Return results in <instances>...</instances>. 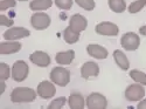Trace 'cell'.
<instances>
[{"label": "cell", "mask_w": 146, "mask_h": 109, "mask_svg": "<svg viewBox=\"0 0 146 109\" xmlns=\"http://www.w3.org/2000/svg\"><path fill=\"white\" fill-rule=\"evenodd\" d=\"M36 93L34 89L28 87H17L11 93V101L13 103H29L36 99Z\"/></svg>", "instance_id": "6da1fadb"}, {"label": "cell", "mask_w": 146, "mask_h": 109, "mask_svg": "<svg viewBox=\"0 0 146 109\" xmlns=\"http://www.w3.org/2000/svg\"><path fill=\"white\" fill-rule=\"evenodd\" d=\"M50 80L60 87H66L70 82V72L64 67H55L50 72Z\"/></svg>", "instance_id": "7a4b0ae2"}, {"label": "cell", "mask_w": 146, "mask_h": 109, "mask_svg": "<svg viewBox=\"0 0 146 109\" xmlns=\"http://www.w3.org/2000/svg\"><path fill=\"white\" fill-rule=\"evenodd\" d=\"M28 74H29V67L23 60L15 61L14 65L12 66V79L14 81H17V82L25 81L27 79Z\"/></svg>", "instance_id": "3957f363"}, {"label": "cell", "mask_w": 146, "mask_h": 109, "mask_svg": "<svg viewBox=\"0 0 146 109\" xmlns=\"http://www.w3.org/2000/svg\"><path fill=\"white\" fill-rule=\"evenodd\" d=\"M120 45L125 51L133 52L138 49V47L140 45V38L139 35L133 33V32H127L125 33L120 39Z\"/></svg>", "instance_id": "277c9868"}, {"label": "cell", "mask_w": 146, "mask_h": 109, "mask_svg": "<svg viewBox=\"0 0 146 109\" xmlns=\"http://www.w3.org/2000/svg\"><path fill=\"white\" fill-rule=\"evenodd\" d=\"M50 17L43 12H36L31 17V25L36 31H43L49 27L50 25Z\"/></svg>", "instance_id": "5b68a950"}, {"label": "cell", "mask_w": 146, "mask_h": 109, "mask_svg": "<svg viewBox=\"0 0 146 109\" xmlns=\"http://www.w3.org/2000/svg\"><path fill=\"white\" fill-rule=\"evenodd\" d=\"M145 96V88L143 84H130L125 89V99L130 102H137L144 99Z\"/></svg>", "instance_id": "8992f818"}, {"label": "cell", "mask_w": 146, "mask_h": 109, "mask_svg": "<svg viewBox=\"0 0 146 109\" xmlns=\"http://www.w3.org/2000/svg\"><path fill=\"white\" fill-rule=\"evenodd\" d=\"M86 104L89 109H105L108 107V100L100 93H91L86 100Z\"/></svg>", "instance_id": "52a82bcc"}, {"label": "cell", "mask_w": 146, "mask_h": 109, "mask_svg": "<svg viewBox=\"0 0 146 109\" xmlns=\"http://www.w3.org/2000/svg\"><path fill=\"white\" fill-rule=\"evenodd\" d=\"M31 35V32L25 27H12L4 32V39L8 41H17L22 38H27Z\"/></svg>", "instance_id": "ba28073f"}, {"label": "cell", "mask_w": 146, "mask_h": 109, "mask_svg": "<svg viewBox=\"0 0 146 109\" xmlns=\"http://www.w3.org/2000/svg\"><path fill=\"white\" fill-rule=\"evenodd\" d=\"M36 93L40 96L41 99L47 100L50 99L56 94V88H55V83L54 82H49V81H42L38 84V89H36Z\"/></svg>", "instance_id": "9c48e42d"}, {"label": "cell", "mask_w": 146, "mask_h": 109, "mask_svg": "<svg viewBox=\"0 0 146 109\" xmlns=\"http://www.w3.org/2000/svg\"><path fill=\"white\" fill-rule=\"evenodd\" d=\"M95 31L100 35H106V36H116L119 33V28L116 23L110 21H103L96 25Z\"/></svg>", "instance_id": "30bf717a"}, {"label": "cell", "mask_w": 146, "mask_h": 109, "mask_svg": "<svg viewBox=\"0 0 146 109\" xmlns=\"http://www.w3.org/2000/svg\"><path fill=\"white\" fill-rule=\"evenodd\" d=\"M100 74V67L94 61H87L81 67V76L86 80H89L91 78H96Z\"/></svg>", "instance_id": "8fae6325"}, {"label": "cell", "mask_w": 146, "mask_h": 109, "mask_svg": "<svg viewBox=\"0 0 146 109\" xmlns=\"http://www.w3.org/2000/svg\"><path fill=\"white\" fill-rule=\"evenodd\" d=\"M88 26V20L84 18L82 14H74L69 19V27L77 33H81L87 29Z\"/></svg>", "instance_id": "7c38bea8"}, {"label": "cell", "mask_w": 146, "mask_h": 109, "mask_svg": "<svg viewBox=\"0 0 146 109\" xmlns=\"http://www.w3.org/2000/svg\"><path fill=\"white\" fill-rule=\"evenodd\" d=\"M31 62L34 64L35 66L39 67H47L50 65V56L48 55L46 52L42 51H36L29 55Z\"/></svg>", "instance_id": "4fadbf2b"}, {"label": "cell", "mask_w": 146, "mask_h": 109, "mask_svg": "<svg viewBox=\"0 0 146 109\" xmlns=\"http://www.w3.org/2000/svg\"><path fill=\"white\" fill-rule=\"evenodd\" d=\"M87 52L90 56L95 58V59H98V60H103L106 59L109 55V52L106 48H104L101 45H96V43H90L87 47Z\"/></svg>", "instance_id": "5bb4252c"}, {"label": "cell", "mask_w": 146, "mask_h": 109, "mask_svg": "<svg viewBox=\"0 0 146 109\" xmlns=\"http://www.w3.org/2000/svg\"><path fill=\"white\" fill-rule=\"evenodd\" d=\"M22 45L18 41H5L0 42V54L6 55V54H14L21 51Z\"/></svg>", "instance_id": "9a60e30c"}, {"label": "cell", "mask_w": 146, "mask_h": 109, "mask_svg": "<svg viewBox=\"0 0 146 109\" xmlns=\"http://www.w3.org/2000/svg\"><path fill=\"white\" fill-rule=\"evenodd\" d=\"M75 59V52L72 49L66 51V52H58L55 56V61L61 66L70 65Z\"/></svg>", "instance_id": "2e32d148"}, {"label": "cell", "mask_w": 146, "mask_h": 109, "mask_svg": "<svg viewBox=\"0 0 146 109\" xmlns=\"http://www.w3.org/2000/svg\"><path fill=\"white\" fill-rule=\"evenodd\" d=\"M68 104H69L70 109H83L84 107L87 106L84 98L81 94H78V93H72L69 96Z\"/></svg>", "instance_id": "e0dca14e"}, {"label": "cell", "mask_w": 146, "mask_h": 109, "mask_svg": "<svg viewBox=\"0 0 146 109\" xmlns=\"http://www.w3.org/2000/svg\"><path fill=\"white\" fill-rule=\"evenodd\" d=\"M113 59H115V62L117 64V66L123 69V70H127L130 68V61L127 56L121 52L120 49H116L113 52Z\"/></svg>", "instance_id": "ac0fdd59"}, {"label": "cell", "mask_w": 146, "mask_h": 109, "mask_svg": "<svg viewBox=\"0 0 146 109\" xmlns=\"http://www.w3.org/2000/svg\"><path fill=\"white\" fill-rule=\"evenodd\" d=\"M52 5H53V0H32L29 4V8L32 11L39 12L50 8Z\"/></svg>", "instance_id": "d6986e66"}, {"label": "cell", "mask_w": 146, "mask_h": 109, "mask_svg": "<svg viewBox=\"0 0 146 109\" xmlns=\"http://www.w3.org/2000/svg\"><path fill=\"white\" fill-rule=\"evenodd\" d=\"M63 39L67 43L72 45V43H76L80 40V33L72 31L69 26L63 31Z\"/></svg>", "instance_id": "ffe728a7"}, {"label": "cell", "mask_w": 146, "mask_h": 109, "mask_svg": "<svg viewBox=\"0 0 146 109\" xmlns=\"http://www.w3.org/2000/svg\"><path fill=\"white\" fill-rule=\"evenodd\" d=\"M109 7L115 13H123L126 9V3L125 0H108Z\"/></svg>", "instance_id": "44dd1931"}, {"label": "cell", "mask_w": 146, "mask_h": 109, "mask_svg": "<svg viewBox=\"0 0 146 109\" xmlns=\"http://www.w3.org/2000/svg\"><path fill=\"white\" fill-rule=\"evenodd\" d=\"M129 75L133 81H136L137 83H140V84H143V86L146 84V74L144 72L138 70V69H132Z\"/></svg>", "instance_id": "7402d4cb"}, {"label": "cell", "mask_w": 146, "mask_h": 109, "mask_svg": "<svg viewBox=\"0 0 146 109\" xmlns=\"http://www.w3.org/2000/svg\"><path fill=\"white\" fill-rule=\"evenodd\" d=\"M145 6H146V0H136V1H133L132 4H130L129 12L131 14L138 13V12H140Z\"/></svg>", "instance_id": "603a6c76"}, {"label": "cell", "mask_w": 146, "mask_h": 109, "mask_svg": "<svg viewBox=\"0 0 146 109\" xmlns=\"http://www.w3.org/2000/svg\"><path fill=\"white\" fill-rule=\"evenodd\" d=\"M9 76H12V69H9L6 64L1 62L0 64V81H6L9 79Z\"/></svg>", "instance_id": "cb8c5ba5"}, {"label": "cell", "mask_w": 146, "mask_h": 109, "mask_svg": "<svg viewBox=\"0 0 146 109\" xmlns=\"http://www.w3.org/2000/svg\"><path fill=\"white\" fill-rule=\"evenodd\" d=\"M75 3L86 11H92L96 6L95 0H75Z\"/></svg>", "instance_id": "d4e9b609"}, {"label": "cell", "mask_w": 146, "mask_h": 109, "mask_svg": "<svg viewBox=\"0 0 146 109\" xmlns=\"http://www.w3.org/2000/svg\"><path fill=\"white\" fill-rule=\"evenodd\" d=\"M66 103H67V99L64 96H61V98H57L54 101H52V103L48 106V109H61L63 108Z\"/></svg>", "instance_id": "484cf974"}, {"label": "cell", "mask_w": 146, "mask_h": 109, "mask_svg": "<svg viewBox=\"0 0 146 109\" xmlns=\"http://www.w3.org/2000/svg\"><path fill=\"white\" fill-rule=\"evenodd\" d=\"M55 5L60 8V9H63V11H68L72 7V3L74 0H54Z\"/></svg>", "instance_id": "4316f807"}, {"label": "cell", "mask_w": 146, "mask_h": 109, "mask_svg": "<svg viewBox=\"0 0 146 109\" xmlns=\"http://www.w3.org/2000/svg\"><path fill=\"white\" fill-rule=\"evenodd\" d=\"M17 1L15 0H1L0 1V11H6L11 7H15Z\"/></svg>", "instance_id": "83f0119b"}, {"label": "cell", "mask_w": 146, "mask_h": 109, "mask_svg": "<svg viewBox=\"0 0 146 109\" xmlns=\"http://www.w3.org/2000/svg\"><path fill=\"white\" fill-rule=\"evenodd\" d=\"M14 23L13 19H8L6 15L1 14L0 15V26H6V27H12Z\"/></svg>", "instance_id": "f1b7e54d"}, {"label": "cell", "mask_w": 146, "mask_h": 109, "mask_svg": "<svg viewBox=\"0 0 146 109\" xmlns=\"http://www.w3.org/2000/svg\"><path fill=\"white\" fill-rule=\"evenodd\" d=\"M137 108H138V109H146V99L140 100V102L138 103Z\"/></svg>", "instance_id": "f546056e"}, {"label": "cell", "mask_w": 146, "mask_h": 109, "mask_svg": "<svg viewBox=\"0 0 146 109\" xmlns=\"http://www.w3.org/2000/svg\"><path fill=\"white\" fill-rule=\"evenodd\" d=\"M139 33H140L141 35L146 36V25H145V26H141V27L139 28Z\"/></svg>", "instance_id": "4dcf8cb0"}, {"label": "cell", "mask_w": 146, "mask_h": 109, "mask_svg": "<svg viewBox=\"0 0 146 109\" xmlns=\"http://www.w3.org/2000/svg\"><path fill=\"white\" fill-rule=\"evenodd\" d=\"M0 84H1V92H0V94H4V92H5V89H6L5 81H1V82H0Z\"/></svg>", "instance_id": "1f68e13d"}, {"label": "cell", "mask_w": 146, "mask_h": 109, "mask_svg": "<svg viewBox=\"0 0 146 109\" xmlns=\"http://www.w3.org/2000/svg\"><path fill=\"white\" fill-rule=\"evenodd\" d=\"M19 1H27V0H19Z\"/></svg>", "instance_id": "d6a6232c"}]
</instances>
